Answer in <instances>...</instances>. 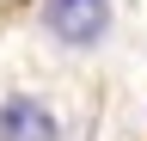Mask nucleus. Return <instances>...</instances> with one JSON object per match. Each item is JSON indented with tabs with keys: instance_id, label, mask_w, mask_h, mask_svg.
Here are the masks:
<instances>
[{
	"instance_id": "f257e3e1",
	"label": "nucleus",
	"mask_w": 147,
	"mask_h": 141,
	"mask_svg": "<svg viewBox=\"0 0 147 141\" xmlns=\"http://www.w3.org/2000/svg\"><path fill=\"white\" fill-rule=\"evenodd\" d=\"M43 31L67 49H92L110 31V0H43Z\"/></svg>"
},
{
	"instance_id": "f03ea898",
	"label": "nucleus",
	"mask_w": 147,
	"mask_h": 141,
	"mask_svg": "<svg viewBox=\"0 0 147 141\" xmlns=\"http://www.w3.org/2000/svg\"><path fill=\"white\" fill-rule=\"evenodd\" d=\"M0 141H55V111L37 98H6L0 104Z\"/></svg>"
}]
</instances>
